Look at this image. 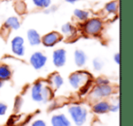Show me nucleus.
<instances>
[{"instance_id":"nucleus-17","label":"nucleus","mask_w":133,"mask_h":126,"mask_svg":"<svg viewBox=\"0 0 133 126\" xmlns=\"http://www.w3.org/2000/svg\"><path fill=\"white\" fill-rule=\"evenodd\" d=\"M74 15H75V17H78L79 20H82V21L87 20L89 17V12L85 11V10H81V9H75Z\"/></svg>"},{"instance_id":"nucleus-29","label":"nucleus","mask_w":133,"mask_h":126,"mask_svg":"<svg viewBox=\"0 0 133 126\" xmlns=\"http://www.w3.org/2000/svg\"><path fill=\"white\" fill-rule=\"evenodd\" d=\"M66 1L69 3H75V2H77V1H78V0H66Z\"/></svg>"},{"instance_id":"nucleus-20","label":"nucleus","mask_w":133,"mask_h":126,"mask_svg":"<svg viewBox=\"0 0 133 126\" xmlns=\"http://www.w3.org/2000/svg\"><path fill=\"white\" fill-rule=\"evenodd\" d=\"M33 3L35 4L36 7L46 8H48V7L50 6L51 0H33Z\"/></svg>"},{"instance_id":"nucleus-30","label":"nucleus","mask_w":133,"mask_h":126,"mask_svg":"<svg viewBox=\"0 0 133 126\" xmlns=\"http://www.w3.org/2000/svg\"><path fill=\"white\" fill-rule=\"evenodd\" d=\"M3 85H4V81H0V89L3 87Z\"/></svg>"},{"instance_id":"nucleus-21","label":"nucleus","mask_w":133,"mask_h":126,"mask_svg":"<svg viewBox=\"0 0 133 126\" xmlns=\"http://www.w3.org/2000/svg\"><path fill=\"white\" fill-rule=\"evenodd\" d=\"M103 65H104L103 61H102L101 59H98V58L93 60V66H94V69L96 70V71H100V70L103 68Z\"/></svg>"},{"instance_id":"nucleus-1","label":"nucleus","mask_w":133,"mask_h":126,"mask_svg":"<svg viewBox=\"0 0 133 126\" xmlns=\"http://www.w3.org/2000/svg\"><path fill=\"white\" fill-rule=\"evenodd\" d=\"M52 95L51 89L45 86L41 80H37L34 83L31 89V96L37 102H48Z\"/></svg>"},{"instance_id":"nucleus-16","label":"nucleus","mask_w":133,"mask_h":126,"mask_svg":"<svg viewBox=\"0 0 133 126\" xmlns=\"http://www.w3.org/2000/svg\"><path fill=\"white\" fill-rule=\"evenodd\" d=\"M51 82L53 84V86L56 88V89H58L64 83V80H63V78L58 74H55L51 77Z\"/></svg>"},{"instance_id":"nucleus-22","label":"nucleus","mask_w":133,"mask_h":126,"mask_svg":"<svg viewBox=\"0 0 133 126\" xmlns=\"http://www.w3.org/2000/svg\"><path fill=\"white\" fill-rule=\"evenodd\" d=\"M23 105V100L20 98V97H17L15 100V110L16 111H18Z\"/></svg>"},{"instance_id":"nucleus-28","label":"nucleus","mask_w":133,"mask_h":126,"mask_svg":"<svg viewBox=\"0 0 133 126\" xmlns=\"http://www.w3.org/2000/svg\"><path fill=\"white\" fill-rule=\"evenodd\" d=\"M114 60H115V62L118 64V65H119L120 64V55H119V53H117V54H115V56H114Z\"/></svg>"},{"instance_id":"nucleus-14","label":"nucleus","mask_w":133,"mask_h":126,"mask_svg":"<svg viewBox=\"0 0 133 126\" xmlns=\"http://www.w3.org/2000/svg\"><path fill=\"white\" fill-rule=\"evenodd\" d=\"M5 28H10V29H18L20 28V22H19L18 18L16 17H10L5 22Z\"/></svg>"},{"instance_id":"nucleus-2","label":"nucleus","mask_w":133,"mask_h":126,"mask_svg":"<svg viewBox=\"0 0 133 126\" xmlns=\"http://www.w3.org/2000/svg\"><path fill=\"white\" fill-rule=\"evenodd\" d=\"M69 112L73 122L77 126H82L87 120V110L80 105H73L69 107Z\"/></svg>"},{"instance_id":"nucleus-13","label":"nucleus","mask_w":133,"mask_h":126,"mask_svg":"<svg viewBox=\"0 0 133 126\" xmlns=\"http://www.w3.org/2000/svg\"><path fill=\"white\" fill-rule=\"evenodd\" d=\"M109 104L107 102H99L93 106V111L98 114H104L109 111Z\"/></svg>"},{"instance_id":"nucleus-23","label":"nucleus","mask_w":133,"mask_h":126,"mask_svg":"<svg viewBox=\"0 0 133 126\" xmlns=\"http://www.w3.org/2000/svg\"><path fill=\"white\" fill-rule=\"evenodd\" d=\"M6 111H8V106L3 102H0V116L6 114Z\"/></svg>"},{"instance_id":"nucleus-10","label":"nucleus","mask_w":133,"mask_h":126,"mask_svg":"<svg viewBox=\"0 0 133 126\" xmlns=\"http://www.w3.org/2000/svg\"><path fill=\"white\" fill-rule=\"evenodd\" d=\"M52 126H71L69 120L64 114H56L51 118Z\"/></svg>"},{"instance_id":"nucleus-12","label":"nucleus","mask_w":133,"mask_h":126,"mask_svg":"<svg viewBox=\"0 0 133 126\" xmlns=\"http://www.w3.org/2000/svg\"><path fill=\"white\" fill-rule=\"evenodd\" d=\"M74 59L76 65L78 67H82L86 64V61H87V56H86L85 52L82 51L80 49H78L75 51L74 53Z\"/></svg>"},{"instance_id":"nucleus-18","label":"nucleus","mask_w":133,"mask_h":126,"mask_svg":"<svg viewBox=\"0 0 133 126\" xmlns=\"http://www.w3.org/2000/svg\"><path fill=\"white\" fill-rule=\"evenodd\" d=\"M105 9H106V11L110 14L116 13L117 10H118V3H117L116 1H111V2L108 3L105 6Z\"/></svg>"},{"instance_id":"nucleus-26","label":"nucleus","mask_w":133,"mask_h":126,"mask_svg":"<svg viewBox=\"0 0 133 126\" xmlns=\"http://www.w3.org/2000/svg\"><path fill=\"white\" fill-rule=\"evenodd\" d=\"M119 110V105H110L109 106V111H113V112H117Z\"/></svg>"},{"instance_id":"nucleus-19","label":"nucleus","mask_w":133,"mask_h":126,"mask_svg":"<svg viewBox=\"0 0 133 126\" xmlns=\"http://www.w3.org/2000/svg\"><path fill=\"white\" fill-rule=\"evenodd\" d=\"M62 32L66 35H73V33L75 32V28L70 24V23H66L65 25L62 26V28H61Z\"/></svg>"},{"instance_id":"nucleus-11","label":"nucleus","mask_w":133,"mask_h":126,"mask_svg":"<svg viewBox=\"0 0 133 126\" xmlns=\"http://www.w3.org/2000/svg\"><path fill=\"white\" fill-rule=\"evenodd\" d=\"M28 39L31 46H37L41 42L40 36L35 29H29L28 31Z\"/></svg>"},{"instance_id":"nucleus-24","label":"nucleus","mask_w":133,"mask_h":126,"mask_svg":"<svg viewBox=\"0 0 133 126\" xmlns=\"http://www.w3.org/2000/svg\"><path fill=\"white\" fill-rule=\"evenodd\" d=\"M19 8H21V13L26 10V6H25V4L23 2H19V3H17V4L16 5V10H17V12H18Z\"/></svg>"},{"instance_id":"nucleus-8","label":"nucleus","mask_w":133,"mask_h":126,"mask_svg":"<svg viewBox=\"0 0 133 126\" xmlns=\"http://www.w3.org/2000/svg\"><path fill=\"white\" fill-rule=\"evenodd\" d=\"M61 39V36L59 33L56 31L50 32V33L45 35L42 37V43L46 47H53Z\"/></svg>"},{"instance_id":"nucleus-27","label":"nucleus","mask_w":133,"mask_h":126,"mask_svg":"<svg viewBox=\"0 0 133 126\" xmlns=\"http://www.w3.org/2000/svg\"><path fill=\"white\" fill-rule=\"evenodd\" d=\"M109 81L105 79H98V85H107Z\"/></svg>"},{"instance_id":"nucleus-4","label":"nucleus","mask_w":133,"mask_h":126,"mask_svg":"<svg viewBox=\"0 0 133 126\" xmlns=\"http://www.w3.org/2000/svg\"><path fill=\"white\" fill-rule=\"evenodd\" d=\"M102 22L98 18H91L88 20L84 25V31L88 35L96 36L101 31Z\"/></svg>"},{"instance_id":"nucleus-6","label":"nucleus","mask_w":133,"mask_h":126,"mask_svg":"<svg viewBox=\"0 0 133 126\" xmlns=\"http://www.w3.org/2000/svg\"><path fill=\"white\" fill-rule=\"evenodd\" d=\"M48 58L41 52H35L30 58V63L36 70H40L46 65Z\"/></svg>"},{"instance_id":"nucleus-15","label":"nucleus","mask_w":133,"mask_h":126,"mask_svg":"<svg viewBox=\"0 0 133 126\" xmlns=\"http://www.w3.org/2000/svg\"><path fill=\"white\" fill-rule=\"evenodd\" d=\"M11 74V70L9 69L8 65H5V64L0 65V81H5V80H9Z\"/></svg>"},{"instance_id":"nucleus-9","label":"nucleus","mask_w":133,"mask_h":126,"mask_svg":"<svg viewBox=\"0 0 133 126\" xmlns=\"http://www.w3.org/2000/svg\"><path fill=\"white\" fill-rule=\"evenodd\" d=\"M53 63L56 67H62L66 63V51L62 48H59L53 53Z\"/></svg>"},{"instance_id":"nucleus-5","label":"nucleus","mask_w":133,"mask_h":126,"mask_svg":"<svg viewBox=\"0 0 133 126\" xmlns=\"http://www.w3.org/2000/svg\"><path fill=\"white\" fill-rule=\"evenodd\" d=\"M112 88L107 84V85H98L93 89L91 96L93 99H101L104 97H108L112 93Z\"/></svg>"},{"instance_id":"nucleus-25","label":"nucleus","mask_w":133,"mask_h":126,"mask_svg":"<svg viewBox=\"0 0 133 126\" xmlns=\"http://www.w3.org/2000/svg\"><path fill=\"white\" fill-rule=\"evenodd\" d=\"M32 126H46V122L42 120H36L35 122L32 123Z\"/></svg>"},{"instance_id":"nucleus-7","label":"nucleus","mask_w":133,"mask_h":126,"mask_svg":"<svg viewBox=\"0 0 133 126\" xmlns=\"http://www.w3.org/2000/svg\"><path fill=\"white\" fill-rule=\"evenodd\" d=\"M12 51L14 54L17 56H24L25 54V46H24V39L19 36L15 37L11 41Z\"/></svg>"},{"instance_id":"nucleus-3","label":"nucleus","mask_w":133,"mask_h":126,"mask_svg":"<svg viewBox=\"0 0 133 126\" xmlns=\"http://www.w3.org/2000/svg\"><path fill=\"white\" fill-rule=\"evenodd\" d=\"M89 81V76L85 71L74 72L69 76V84L73 89L84 88Z\"/></svg>"}]
</instances>
